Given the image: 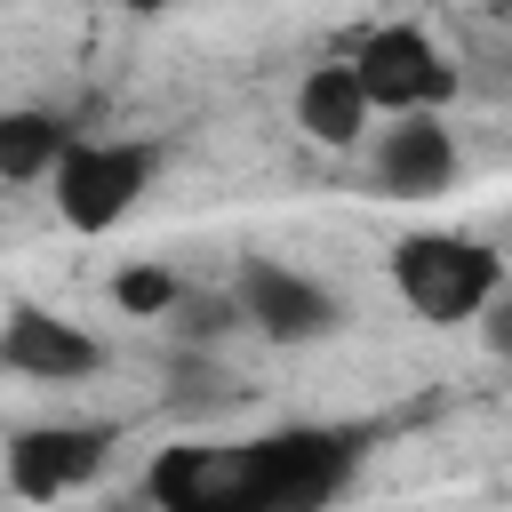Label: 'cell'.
Returning <instances> with one entry per match:
<instances>
[{
  "label": "cell",
  "mask_w": 512,
  "mask_h": 512,
  "mask_svg": "<svg viewBox=\"0 0 512 512\" xmlns=\"http://www.w3.org/2000/svg\"><path fill=\"white\" fill-rule=\"evenodd\" d=\"M152 168H160V152L152 144H128V136H72L64 144V160H56V216L72 224V232H112L136 200H144V184H152Z\"/></svg>",
  "instance_id": "3"
},
{
  "label": "cell",
  "mask_w": 512,
  "mask_h": 512,
  "mask_svg": "<svg viewBox=\"0 0 512 512\" xmlns=\"http://www.w3.org/2000/svg\"><path fill=\"white\" fill-rule=\"evenodd\" d=\"M456 184V136L440 112H392V128L376 136V192L392 200H432Z\"/></svg>",
  "instance_id": "8"
},
{
  "label": "cell",
  "mask_w": 512,
  "mask_h": 512,
  "mask_svg": "<svg viewBox=\"0 0 512 512\" xmlns=\"http://www.w3.org/2000/svg\"><path fill=\"white\" fill-rule=\"evenodd\" d=\"M112 456V432L104 424H24L8 440V488L24 504H56L72 488H88Z\"/></svg>",
  "instance_id": "5"
},
{
  "label": "cell",
  "mask_w": 512,
  "mask_h": 512,
  "mask_svg": "<svg viewBox=\"0 0 512 512\" xmlns=\"http://www.w3.org/2000/svg\"><path fill=\"white\" fill-rule=\"evenodd\" d=\"M352 64H360V80H368V96H376L384 120L392 112H440L456 96V64L440 56V40L424 24H376L352 48Z\"/></svg>",
  "instance_id": "4"
},
{
  "label": "cell",
  "mask_w": 512,
  "mask_h": 512,
  "mask_svg": "<svg viewBox=\"0 0 512 512\" xmlns=\"http://www.w3.org/2000/svg\"><path fill=\"white\" fill-rule=\"evenodd\" d=\"M64 144H72V128H64L56 112H8V120H0V176H8V184L56 176Z\"/></svg>",
  "instance_id": "11"
},
{
  "label": "cell",
  "mask_w": 512,
  "mask_h": 512,
  "mask_svg": "<svg viewBox=\"0 0 512 512\" xmlns=\"http://www.w3.org/2000/svg\"><path fill=\"white\" fill-rule=\"evenodd\" d=\"M232 296H240L248 328H256V336H272V344H312V336H328V328H336V296H328L320 280H304V272L272 264V256H248V264L232 272Z\"/></svg>",
  "instance_id": "6"
},
{
  "label": "cell",
  "mask_w": 512,
  "mask_h": 512,
  "mask_svg": "<svg viewBox=\"0 0 512 512\" xmlns=\"http://www.w3.org/2000/svg\"><path fill=\"white\" fill-rule=\"evenodd\" d=\"M0 368L8 376H32V384H80L104 368V344L40 304H8V328H0Z\"/></svg>",
  "instance_id": "7"
},
{
  "label": "cell",
  "mask_w": 512,
  "mask_h": 512,
  "mask_svg": "<svg viewBox=\"0 0 512 512\" xmlns=\"http://www.w3.org/2000/svg\"><path fill=\"white\" fill-rule=\"evenodd\" d=\"M368 120H376V96H368V80H360L352 56H344V64H312V72L296 80V128H304L312 144L352 152V144L368 136Z\"/></svg>",
  "instance_id": "9"
},
{
  "label": "cell",
  "mask_w": 512,
  "mask_h": 512,
  "mask_svg": "<svg viewBox=\"0 0 512 512\" xmlns=\"http://www.w3.org/2000/svg\"><path fill=\"white\" fill-rule=\"evenodd\" d=\"M480 336H488V352H496V360H512V280L488 296V312H480Z\"/></svg>",
  "instance_id": "14"
},
{
  "label": "cell",
  "mask_w": 512,
  "mask_h": 512,
  "mask_svg": "<svg viewBox=\"0 0 512 512\" xmlns=\"http://www.w3.org/2000/svg\"><path fill=\"white\" fill-rule=\"evenodd\" d=\"M176 296H184V280H176L168 264H128V272L112 280V304H120L128 320H168Z\"/></svg>",
  "instance_id": "13"
},
{
  "label": "cell",
  "mask_w": 512,
  "mask_h": 512,
  "mask_svg": "<svg viewBox=\"0 0 512 512\" xmlns=\"http://www.w3.org/2000/svg\"><path fill=\"white\" fill-rule=\"evenodd\" d=\"M360 464V432L344 424H288V432H264L240 448V504L248 512H304V504H328L344 496Z\"/></svg>",
  "instance_id": "1"
},
{
  "label": "cell",
  "mask_w": 512,
  "mask_h": 512,
  "mask_svg": "<svg viewBox=\"0 0 512 512\" xmlns=\"http://www.w3.org/2000/svg\"><path fill=\"white\" fill-rule=\"evenodd\" d=\"M168 328H176V344L208 352L216 336L248 328V312H240V296H232V288H184V296H176V312H168Z\"/></svg>",
  "instance_id": "12"
},
{
  "label": "cell",
  "mask_w": 512,
  "mask_h": 512,
  "mask_svg": "<svg viewBox=\"0 0 512 512\" xmlns=\"http://www.w3.org/2000/svg\"><path fill=\"white\" fill-rule=\"evenodd\" d=\"M120 8H168V0H120Z\"/></svg>",
  "instance_id": "15"
},
{
  "label": "cell",
  "mask_w": 512,
  "mask_h": 512,
  "mask_svg": "<svg viewBox=\"0 0 512 512\" xmlns=\"http://www.w3.org/2000/svg\"><path fill=\"white\" fill-rule=\"evenodd\" d=\"M392 288L416 320H480L488 296L504 288V256L488 240H464V232H408L392 248Z\"/></svg>",
  "instance_id": "2"
},
{
  "label": "cell",
  "mask_w": 512,
  "mask_h": 512,
  "mask_svg": "<svg viewBox=\"0 0 512 512\" xmlns=\"http://www.w3.org/2000/svg\"><path fill=\"white\" fill-rule=\"evenodd\" d=\"M144 496L168 504V512H216V504H240V448H160L152 472H144Z\"/></svg>",
  "instance_id": "10"
}]
</instances>
